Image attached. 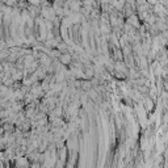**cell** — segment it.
I'll return each mask as SVG.
<instances>
[{"mask_svg": "<svg viewBox=\"0 0 168 168\" xmlns=\"http://www.w3.org/2000/svg\"><path fill=\"white\" fill-rule=\"evenodd\" d=\"M125 19H126V22H128L129 25H131V26L135 28V29L139 28V25L142 24V21L139 20V17L137 16V13L130 15V16H128V17H125Z\"/></svg>", "mask_w": 168, "mask_h": 168, "instance_id": "6da1fadb", "label": "cell"}, {"mask_svg": "<svg viewBox=\"0 0 168 168\" xmlns=\"http://www.w3.org/2000/svg\"><path fill=\"white\" fill-rule=\"evenodd\" d=\"M58 61L64 66H68L71 62H72V55H71V53H68V51H63V53L59 54Z\"/></svg>", "mask_w": 168, "mask_h": 168, "instance_id": "7a4b0ae2", "label": "cell"}, {"mask_svg": "<svg viewBox=\"0 0 168 168\" xmlns=\"http://www.w3.org/2000/svg\"><path fill=\"white\" fill-rule=\"evenodd\" d=\"M0 71H3V61H0Z\"/></svg>", "mask_w": 168, "mask_h": 168, "instance_id": "3957f363", "label": "cell"}]
</instances>
